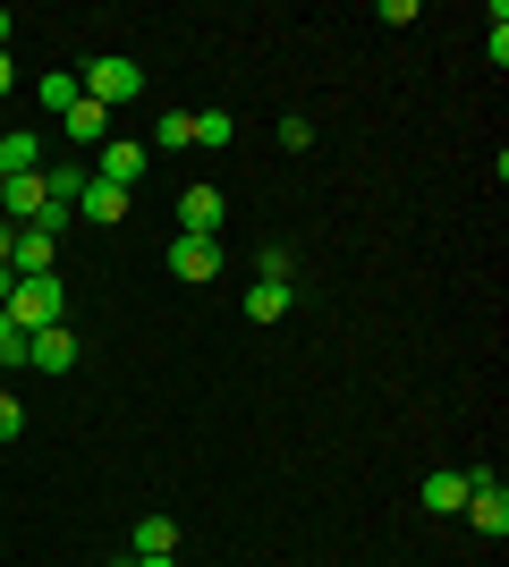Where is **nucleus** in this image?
I'll return each mask as SVG.
<instances>
[{"label": "nucleus", "mask_w": 509, "mask_h": 567, "mask_svg": "<svg viewBox=\"0 0 509 567\" xmlns=\"http://www.w3.org/2000/svg\"><path fill=\"white\" fill-rule=\"evenodd\" d=\"M425 508H434V517H459L467 508V474H425Z\"/></svg>", "instance_id": "15"}, {"label": "nucleus", "mask_w": 509, "mask_h": 567, "mask_svg": "<svg viewBox=\"0 0 509 567\" xmlns=\"http://www.w3.org/2000/svg\"><path fill=\"white\" fill-rule=\"evenodd\" d=\"M0 43H9V9H0Z\"/></svg>", "instance_id": "27"}, {"label": "nucleus", "mask_w": 509, "mask_h": 567, "mask_svg": "<svg viewBox=\"0 0 509 567\" xmlns=\"http://www.w3.org/2000/svg\"><path fill=\"white\" fill-rule=\"evenodd\" d=\"M34 102H43V111H60V118H69V111H77V102H85V85H77V76H69V69H51V76H43V85H34Z\"/></svg>", "instance_id": "16"}, {"label": "nucleus", "mask_w": 509, "mask_h": 567, "mask_svg": "<svg viewBox=\"0 0 509 567\" xmlns=\"http://www.w3.org/2000/svg\"><path fill=\"white\" fill-rule=\"evenodd\" d=\"M18 432H26V406L9 399V390H0V441H18Z\"/></svg>", "instance_id": "22"}, {"label": "nucleus", "mask_w": 509, "mask_h": 567, "mask_svg": "<svg viewBox=\"0 0 509 567\" xmlns=\"http://www.w3.org/2000/svg\"><path fill=\"white\" fill-rule=\"evenodd\" d=\"M9 85H18V69H9V51H0V94H9Z\"/></svg>", "instance_id": "24"}, {"label": "nucleus", "mask_w": 509, "mask_h": 567, "mask_svg": "<svg viewBox=\"0 0 509 567\" xmlns=\"http://www.w3.org/2000/svg\"><path fill=\"white\" fill-rule=\"evenodd\" d=\"M179 229H195V237H221V187H204V178H195V187L179 195Z\"/></svg>", "instance_id": "7"}, {"label": "nucleus", "mask_w": 509, "mask_h": 567, "mask_svg": "<svg viewBox=\"0 0 509 567\" xmlns=\"http://www.w3.org/2000/svg\"><path fill=\"white\" fill-rule=\"evenodd\" d=\"M51 255H60V237H51V229H18V246H9V271H18V280H43Z\"/></svg>", "instance_id": "6"}, {"label": "nucleus", "mask_w": 509, "mask_h": 567, "mask_svg": "<svg viewBox=\"0 0 509 567\" xmlns=\"http://www.w3.org/2000/svg\"><path fill=\"white\" fill-rule=\"evenodd\" d=\"M9 246H18V229H9V220H0V262H9Z\"/></svg>", "instance_id": "25"}, {"label": "nucleus", "mask_w": 509, "mask_h": 567, "mask_svg": "<svg viewBox=\"0 0 509 567\" xmlns=\"http://www.w3.org/2000/svg\"><path fill=\"white\" fill-rule=\"evenodd\" d=\"M26 169H43V136H34V127H9V136H0V178H26Z\"/></svg>", "instance_id": "10"}, {"label": "nucleus", "mask_w": 509, "mask_h": 567, "mask_svg": "<svg viewBox=\"0 0 509 567\" xmlns=\"http://www.w3.org/2000/svg\"><path fill=\"white\" fill-rule=\"evenodd\" d=\"M128 567H179V559H128Z\"/></svg>", "instance_id": "26"}, {"label": "nucleus", "mask_w": 509, "mask_h": 567, "mask_svg": "<svg viewBox=\"0 0 509 567\" xmlns=\"http://www.w3.org/2000/svg\"><path fill=\"white\" fill-rule=\"evenodd\" d=\"M145 169H153V153H145V144H128V136H111V144L94 153V178H102V187H120V195L136 187Z\"/></svg>", "instance_id": "4"}, {"label": "nucleus", "mask_w": 509, "mask_h": 567, "mask_svg": "<svg viewBox=\"0 0 509 567\" xmlns=\"http://www.w3.org/2000/svg\"><path fill=\"white\" fill-rule=\"evenodd\" d=\"M289 313V280H255L246 288V322H281Z\"/></svg>", "instance_id": "14"}, {"label": "nucleus", "mask_w": 509, "mask_h": 567, "mask_svg": "<svg viewBox=\"0 0 509 567\" xmlns=\"http://www.w3.org/2000/svg\"><path fill=\"white\" fill-rule=\"evenodd\" d=\"M26 364H43V373H69V364H77L69 322H51V331H34V339H26Z\"/></svg>", "instance_id": "9"}, {"label": "nucleus", "mask_w": 509, "mask_h": 567, "mask_svg": "<svg viewBox=\"0 0 509 567\" xmlns=\"http://www.w3.org/2000/svg\"><path fill=\"white\" fill-rule=\"evenodd\" d=\"M170 271H179V280H221V237L179 229V237H170Z\"/></svg>", "instance_id": "5"}, {"label": "nucleus", "mask_w": 509, "mask_h": 567, "mask_svg": "<svg viewBox=\"0 0 509 567\" xmlns=\"http://www.w3.org/2000/svg\"><path fill=\"white\" fill-rule=\"evenodd\" d=\"M77 85H85V102H94V111H120V102H145V69H136L128 51H102V60H94L85 76H77Z\"/></svg>", "instance_id": "1"}, {"label": "nucleus", "mask_w": 509, "mask_h": 567, "mask_svg": "<svg viewBox=\"0 0 509 567\" xmlns=\"http://www.w3.org/2000/svg\"><path fill=\"white\" fill-rule=\"evenodd\" d=\"M9 297H18V271H9V262H0V306H9Z\"/></svg>", "instance_id": "23"}, {"label": "nucleus", "mask_w": 509, "mask_h": 567, "mask_svg": "<svg viewBox=\"0 0 509 567\" xmlns=\"http://www.w3.org/2000/svg\"><path fill=\"white\" fill-rule=\"evenodd\" d=\"M230 136H238V118H230V111H204V118H195V144H213V153H230Z\"/></svg>", "instance_id": "17"}, {"label": "nucleus", "mask_w": 509, "mask_h": 567, "mask_svg": "<svg viewBox=\"0 0 509 567\" xmlns=\"http://www.w3.org/2000/svg\"><path fill=\"white\" fill-rule=\"evenodd\" d=\"M136 559H179V525L170 517H136Z\"/></svg>", "instance_id": "13"}, {"label": "nucleus", "mask_w": 509, "mask_h": 567, "mask_svg": "<svg viewBox=\"0 0 509 567\" xmlns=\"http://www.w3.org/2000/svg\"><path fill=\"white\" fill-rule=\"evenodd\" d=\"M153 136H162V153H187V144H195V118H187V111H162V127H153Z\"/></svg>", "instance_id": "18"}, {"label": "nucleus", "mask_w": 509, "mask_h": 567, "mask_svg": "<svg viewBox=\"0 0 509 567\" xmlns=\"http://www.w3.org/2000/svg\"><path fill=\"white\" fill-rule=\"evenodd\" d=\"M26 339H34V331H18V322L0 313V364H26Z\"/></svg>", "instance_id": "19"}, {"label": "nucleus", "mask_w": 509, "mask_h": 567, "mask_svg": "<svg viewBox=\"0 0 509 567\" xmlns=\"http://www.w3.org/2000/svg\"><path fill=\"white\" fill-rule=\"evenodd\" d=\"M69 136H77V153H102V144H111V111L77 102V111H69Z\"/></svg>", "instance_id": "12"}, {"label": "nucleus", "mask_w": 509, "mask_h": 567, "mask_svg": "<svg viewBox=\"0 0 509 567\" xmlns=\"http://www.w3.org/2000/svg\"><path fill=\"white\" fill-rule=\"evenodd\" d=\"M77 213L94 220V229H120V220H128V195H120V187H102L94 169H85V195H77Z\"/></svg>", "instance_id": "8"}, {"label": "nucleus", "mask_w": 509, "mask_h": 567, "mask_svg": "<svg viewBox=\"0 0 509 567\" xmlns=\"http://www.w3.org/2000/svg\"><path fill=\"white\" fill-rule=\"evenodd\" d=\"M43 195H51V213H77V195H85V162H51L43 169Z\"/></svg>", "instance_id": "11"}, {"label": "nucleus", "mask_w": 509, "mask_h": 567, "mask_svg": "<svg viewBox=\"0 0 509 567\" xmlns=\"http://www.w3.org/2000/svg\"><path fill=\"white\" fill-rule=\"evenodd\" d=\"M60 306H69V297H60V271H43V280H18V297H9V322H18V331H51V322H60Z\"/></svg>", "instance_id": "2"}, {"label": "nucleus", "mask_w": 509, "mask_h": 567, "mask_svg": "<svg viewBox=\"0 0 509 567\" xmlns=\"http://www.w3.org/2000/svg\"><path fill=\"white\" fill-rule=\"evenodd\" d=\"M255 280H289V246H264V255H255Z\"/></svg>", "instance_id": "20"}, {"label": "nucleus", "mask_w": 509, "mask_h": 567, "mask_svg": "<svg viewBox=\"0 0 509 567\" xmlns=\"http://www.w3.org/2000/svg\"><path fill=\"white\" fill-rule=\"evenodd\" d=\"M467 525H476L485 543L509 534V483H501V474H467Z\"/></svg>", "instance_id": "3"}, {"label": "nucleus", "mask_w": 509, "mask_h": 567, "mask_svg": "<svg viewBox=\"0 0 509 567\" xmlns=\"http://www.w3.org/2000/svg\"><path fill=\"white\" fill-rule=\"evenodd\" d=\"M281 144H289V153H306V144H315V118L289 111V118H281Z\"/></svg>", "instance_id": "21"}]
</instances>
